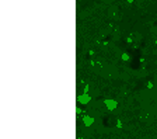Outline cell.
Here are the masks:
<instances>
[{"label": "cell", "instance_id": "obj_1", "mask_svg": "<svg viewBox=\"0 0 157 139\" xmlns=\"http://www.w3.org/2000/svg\"><path fill=\"white\" fill-rule=\"evenodd\" d=\"M76 139H157V0L79 10Z\"/></svg>", "mask_w": 157, "mask_h": 139}]
</instances>
